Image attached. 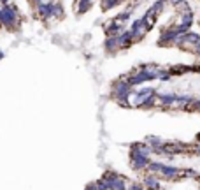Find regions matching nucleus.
<instances>
[{
    "mask_svg": "<svg viewBox=\"0 0 200 190\" xmlns=\"http://www.w3.org/2000/svg\"><path fill=\"white\" fill-rule=\"evenodd\" d=\"M105 181L109 183V190H128V187H127V180L123 178V176H120L118 173H105V174L102 176Z\"/></svg>",
    "mask_w": 200,
    "mask_h": 190,
    "instance_id": "obj_1",
    "label": "nucleus"
},
{
    "mask_svg": "<svg viewBox=\"0 0 200 190\" xmlns=\"http://www.w3.org/2000/svg\"><path fill=\"white\" fill-rule=\"evenodd\" d=\"M149 157L144 153H139V151H134L132 150V153H130V166L132 169H135V171H144V169L149 167Z\"/></svg>",
    "mask_w": 200,
    "mask_h": 190,
    "instance_id": "obj_2",
    "label": "nucleus"
},
{
    "mask_svg": "<svg viewBox=\"0 0 200 190\" xmlns=\"http://www.w3.org/2000/svg\"><path fill=\"white\" fill-rule=\"evenodd\" d=\"M142 185L149 190H160V178L155 176V174H148V176H144Z\"/></svg>",
    "mask_w": 200,
    "mask_h": 190,
    "instance_id": "obj_3",
    "label": "nucleus"
},
{
    "mask_svg": "<svg viewBox=\"0 0 200 190\" xmlns=\"http://www.w3.org/2000/svg\"><path fill=\"white\" fill-rule=\"evenodd\" d=\"M0 20L4 21L5 25H11V23L14 21V13H12L9 7H4V9H2V13H0Z\"/></svg>",
    "mask_w": 200,
    "mask_h": 190,
    "instance_id": "obj_4",
    "label": "nucleus"
}]
</instances>
